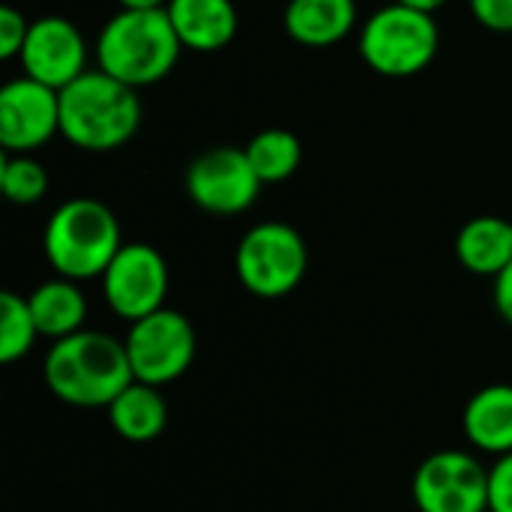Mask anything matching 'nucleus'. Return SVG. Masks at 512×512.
I'll use <instances>...</instances> for the list:
<instances>
[{
    "label": "nucleus",
    "instance_id": "8",
    "mask_svg": "<svg viewBox=\"0 0 512 512\" xmlns=\"http://www.w3.org/2000/svg\"><path fill=\"white\" fill-rule=\"evenodd\" d=\"M420 512H489V468L465 450H441L414 474Z\"/></svg>",
    "mask_w": 512,
    "mask_h": 512
},
{
    "label": "nucleus",
    "instance_id": "16",
    "mask_svg": "<svg viewBox=\"0 0 512 512\" xmlns=\"http://www.w3.org/2000/svg\"><path fill=\"white\" fill-rule=\"evenodd\" d=\"M108 423L120 438H126L132 444L156 441L168 426V402L162 399L159 387L132 381L108 405Z\"/></svg>",
    "mask_w": 512,
    "mask_h": 512
},
{
    "label": "nucleus",
    "instance_id": "27",
    "mask_svg": "<svg viewBox=\"0 0 512 512\" xmlns=\"http://www.w3.org/2000/svg\"><path fill=\"white\" fill-rule=\"evenodd\" d=\"M396 3H405V6H414V9H423V12H435L441 9L447 0H396Z\"/></svg>",
    "mask_w": 512,
    "mask_h": 512
},
{
    "label": "nucleus",
    "instance_id": "17",
    "mask_svg": "<svg viewBox=\"0 0 512 512\" xmlns=\"http://www.w3.org/2000/svg\"><path fill=\"white\" fill-rule=\"evenodd\" d=\"M456 258L477 276H498L512 261V222L501 216H477L456 237Z\"/></svg>",
    "mask_w": 512,
    "mask_h": 512
},
{
    "label": "nucleus",
    "instance_id": "1",
    "mask_svg": "<svg viewBox=\"0 0 512 512\" xmlns=\"http://www.w3.org/2000/svg\"><path fill=\"white\" fill-rule=\"evenodd\" d=\"M42 372L48 390L72 408H108L135 381L126 345L96 330L57 339Z\"/></svg>",
    "mask_w": 512,
    "mask_h": 512
},
{
    "label": "nucleus",
    "instance_id": "12",
    "mask_svg": "<svg viewBox=\"0 0 512 512\" xmlns=\"http://www.w3.org/2000/svg\"><path fill=\"white\" fill-rule=\"evenodd\" d=\"M18 60L24 66V75L63 90L87 72V45L81 30L69 18L45 15L30 21Z\"/></svg>",
    "mask_w": 512,
    "mask_h": 512
},
{
    "label": "nucleus",
    "instance_id": "23",
    "mask_svg": "<svg viewBox=\"0 0 512 512\" xmlns=\"http://www.w3.org/2000/svg\"><path fill=\"white\" fill-rule=\"evenodd\" d=\"M489 512H512V453L489 468Z\"/></svg>",
    "mask_w": 512,
    "mask_h": 512
},
{
    "label": "nucleus",
    "instance_id": "20",
    "mask_svg": "<svg viewBox=\"0 0 512 512\" xmlns=\"http://www.w3.org/2000/svg\"><path fill=\"white\" fill-rule=\"evenodd\" d=\"M39 339V327L33 321L27 297L15 291L0 294V363H15L30 354L33 342Z\"/></svg>",
    "mask_w": 512,
    "mask_h": 512
},
{
    "label": "nucleus",
    "instance_id": "7",
    "mask_svg": "<svg viewBox=\"0 0 512 512\" xmlns=\"http://www.w3.org/2000/svg\"><path fill=\"white\" fill-rule=\"evenodd\" d=\"M123 345L135 381L165 387L189 372L198 339L192 321L183 312L162 306L153 315L132 321Z\"/></svg>",
    "mask_w": 512,
    "mask_h": 512
},
{
    "label": "nucleus",
    "instance_id": "10",
    "mask_svg": "<svg viewBox=\"0 0 512 512\" xmlns=\"http://www.w3.org/2000/svg\"><path fill=\"white\" fill-rule=\"evenodd\" d=\"M102 294L111 312L129 324L162 309L168 297V264L162 252L147 243H123L102 273Z\"/></svg>",
    "mask_w": 512,
    "mask_h": 512
},
{
    "label": "nucleus",
    "instance_id": "26",
    "mask_svg": "<svg viewBox=\"0 0 512 512\" xmlns=\"http://www.w3.org/2000/svg\"><path fill=\"white\" fill-rule=\"evenodd\" d=\"M120 9H165L168 0H117Z\"/></svg>",
    "mask_w": 512,
    "mask_h": 512
},
{
    "label": "nucleus",
    "instance_id": "6",
    "mask_svg": "<svg viewBox=\"0 0 512 512\" xmlns=\"http://www.w3.org/2000/svg\"><path fill=\"white\" fill-rule=\"evenodd\" d=\"M234 267L249 294L279 300L303 282L309 249L297 228L285 222H261L240 240Z\"/></svg>",
    "mask_w": 512,
    "mask_h": 512
},
{
    "label": "nucleus",
    "instance_id": "3",
    "mask_svg": "<svg viewBox=\"0 0 512 512\" xmlns=\"http://www.w3.org/2000/svg\"><path fill=\"white\" fill-rule=\"evenodd\" d=\"M180 51L168 9H120L96 42L99 69L135 90L168 78Z\"/></svg>",
    "mask_w": 512,
    "mask_h": 512
},
{
    "label": "nucleus",
    "instance_id": "5",
    "mask_svg": "<svg viewBox=\"0 0 512 512\" xmlns=\"http://www.w3.org/2000/svg\"><path fill=\"white\" fill-rule=\"evenodd\" d=\"M438 24L432 12L390 3L366 18L360 30V54L369 69L387 78H411L438 54Z\"/></svg>",
    "mask_w": 512,
    "mask_h": 512
},
{
    "label": "nucleus",
    "instance_id": "24",
    "mask_svg": "<svg viewBox=\"0 0 512 512\" xmlns=\"http://www.w3.org/2000/svg\"><path fill=\"white\" fill-rule=\"evenodd\" d=\"M474 18L495 33H512V0H471Z\"/></svg>",
    "mask_w": 512,
    "mask_h": 512
},
{
    "label": "nucleus",
    "instance_id": "25",
    "mask_svg": "<svg viewBox=\"0 0 512 512\" xmlns=\"http://www.w3.org/2000/svg\"><path fill=\"white\" fill-rule=\"evenodd\" d=\"M495 309L507 324H512V261L495 276Z\"/></svg>",
    "mask_w": 512,
    "mask_h": 512
},
{
    "label": "nucleus",
    "instance_id": "22",
    "mask_svg": "<svg viewBox=\"0 0 512 512\" xmlns=\"http://www.w3.org/2000/svg\"><path fill=\"white\" fill-rule=\"evenodd\" d=\"M27 30H30V21L18 9H12V6L0 9V57L3 60H12L21 54Z\"/></svg>",
    "mask_w": 512,
    "mask_h": 512
},
{
    "label": "nucleus",
    "instance_id": "21",
    "mask_svg": "<svg viewBox=\"0 0 512 512\" xmlns=\"http://www.w3.org/2000/svg\"><path fill=\"white\" fill-rule=\"evenodd\" d=\"M0 186L12 204H36L48 192V171L30 153H3Z\"/></svg>",
    "mask_w": 512,
    "mask_h": 512
},
{
    "label": "nucleus",
    "instance_id": "18",
    "mask_svg": "<svg viewBox=\"0 0 512 512\" xmlns=\"http://www.w3.org/2000/svg\"><path fill=\"white\" fill-rule=\"evenodd\" d=\"M30 312L33 321L39 327V336L48 339H66L78 330H84V318H87V300L78 288V282L57 276L42 282L30 297Z\"/></svg>",
    "mask_w": 512,
    "mask_h": 512
},
{
    "label": "nucleus",
    "instance_id": "14",
    "mask_svg": "<svg viewBox=\"0 0 512 512\" xmlns=\"http://www.w3.org/2000/svg\"><path fill=\"white\" fill-rule=\"evenodd\" d=\"M357 24L354 0H291L285 9V33L306 48L342 42Z\"/></svg>",
    "mask_w": 512,
    "mask_h": 512
},
{
    "label": "nucleus",
    "instance_id": "11",
    "mask_svg": "<svg viewBox=\"0 0 512 512\" xmlns=\"http://www.w3.org/2000/svg\"><path fill=\"white\" fill-rule=\"evenodd\" d=\"M60 132V90L24 75L0 90L3 153H33Z\"/></svg>",
    "mask_w": 512,
    "mask_h": 512
},
{
    "label": "nucleus",
    "instance_id": "2",
    "mask_svg": "<svg viewBox=\"0 0 512 512\" xmlns=\"http://www.w3.org/2000/svg\"><path fill=\"white\" fill-rule=\"evenodd\" d=\"M141 117L138 90L102 69H87L60 90V135L78 150L108 153L129 144Z\"/></svg>",
    "mask_w": 512,
    "mask_h": 512
},
{
    "label": "nucleus",
    "instance_id": "9",
    "mask_svg": "<svg viewBox=\"0 0 512 512\" xmlns=\"http://www.w3.org/2000/svg\"><path fill=\"white\" fill-rule=\"evenodd\" d=\"M261 186L264 183L240 147H210L186 168V195L213 216H237L249 210Z\"/></svg>",
    "mask_w": 512,
    "mask_h": 512
},
{
    "label": "nucleus",
    "instance_id": "4",
    "mask_svg": "<svg viewBox=\"0 0 512 512\" xmlns=\"http://www.w3.org/2000/svg\"><path fill=\"white\" fill-rule=\"evenodd\" d=\"M45 258L72 282L96 279L123 249L117 216L96 198H72L60 204L45 225Z\"/></svg>",
    "mask_w": 512,
    "mask_h": 512
},
{
    "label": "nucleus",
    "instance_id": "15",
    "mask_svg": "<svg viewBox=\"0 0 512 512\" xmlns=\"http://www.w3.org/2000/svg\"><path fill=\"white\" fill-rule=\"evenodd\" d=\"M465 438L495 456L512 453V387L510 384H492L471 396L465 405Z\"/></svg>",
    "mask_w": 512,
    "mask_h": 512
},
{
    "label": "nucleus",
    "instance_id": "13",
    "mask_svg": "<svg viewBox=\"0 0 512 512\" xmlns=\"http://www.w3.org/2000/svg\"><path fill=\"white\" fill-rule=\"evenodd\" d=\"M168 18L183 48L213 54L231 45L240 27L237 6L231 0H168Z\"/></svg>",
    "mask_w": 512,
    "mask_h": 512
},
{
    "label": "nucleus",
    "instance_id": "19",
    "mask_svg": "<svg viewBox=\"0 0 512 512\" xmlns=\"http://www.w3.org/2000/svg\"><path fill=\"white\" fill-rule=\"evenodd\" d=\"M243 150L264 186L288 180L300 168V159H303L300 138L288 129H264Z\"/></svg>",
    "mask_w": 512,
    "mask_h": 512
}]
</instances>
